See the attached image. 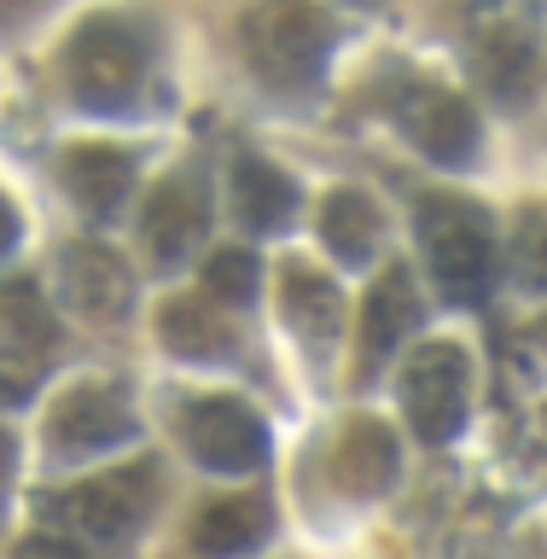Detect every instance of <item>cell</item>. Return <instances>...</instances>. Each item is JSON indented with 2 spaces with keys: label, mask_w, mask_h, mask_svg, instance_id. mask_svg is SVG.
<instances>
[{
  "label": "cell",
  "mask_w": 547,
  "mask_h": 559,
  "mask_svg": "<svg viewBox=\"0 0 547 559\" xmlns=\"http://www.w3.org/2000/svg\"><path fill=\"white\" fill-rule=\"evenodd\" d=\"M419 245L437 274V286L454 304H478L489 292V269H496V239H489V216L478 204L461 199H426L419 204Z\"/></svg>",
  "instance_id": "1"
},
{
  "label": "cell",
  "mask_w": 547,
  "mask_h": 559,
  "mask_svg": "<svg viewBox=\"0 0 547 559\" xmlns=\"http://www.w3.org/2000/svg\"><path fill=\"white\" fill-rule=\"evenodd\" d=\"M402 408H408L414 431L426 443H449L454 431L466 426V408H472V361L461 344H419L408 367H402Z\"/></svg>",
  "instance_id": "2"
},
{
  "label": "cell",
  "mask_w": 547,
  "mask_h": 559,
  "mask_svg": "<svg viewBox=\"0 0 547 559\" xmlns=\"http://www.w3.org/2000/svg\"><path fill=\"white\" fill-rule=\"evenodd\" d=\"M70 94L87 111H122L140 94V76H146V41L122 24H87L76 41H70L64 59Z\"/></svg>",
  "instance_id": "3"
},
{
  "label": "cell",
  "mask_w": 547,
  "mask_h": 559,
  "mask_svg": "<svg viewBox=\"0 0 547 559\" xmlns=\"http://www.w3.org/2000/svg\"><path fill=\"white\" fill-rule=\"evenodd\" d=\"M245 47H251V64L269 87H309L326 64V17H314L304 7H280V12H257L245 24Z\"/></svg>",
  "instance_id": "4"
},
{
  "label": "cell",
  "mask_w": 547,
  "mask_h": 559,
  "mask_svg": "<svg viewBox=\"0 0 547 559\" xmlns=\"http://www.w3.org/2000/svg\"><path fill=\"white\" fill-rule=\"evenodd\" d=\"M152 496H157V472L146 461H134V466H117V472H105V478H94V484L70 489L64 519L76 524V531H87L94 542H117V536H129L134 524L146 519Z\"/></svg>",
  "instance_id": "5"
},
{
  "label": "cell",
  "mask_w": 547,
  "mask_h": 559,
  "mask_svg": "<svg viewBox=\"0 0 547 559\" xmlns=\"http://www.w3.org/2000/svg\"><path fill=\"white\" fill-rule=\"evenodd\" d=\"M187 449L210 472H251L269 454V431H262V419L245 402L210 396L187 414Z\"/></svg>",
  "instance_id": "6"
},
{
  "label": "cell",
  "mask_w": 547,
  "mask_h": 559,
  "mask_svg": "<svg viewBox=\"0 0 547 559\" xmlns=\"http://www.w3.org/2000/svg\"><path fill=\"white\" fill-rule=\"evenodd\" d=\"M402 122H408L414 146L443 169H461V164H472V152H478V117H472V105L461 94H449V87L414 82V94L402 99Z\"/></svg>",
  "instance_id": "7"
},
{
  "label": "cell",
  "mask_w": 547,
  "mask_h": 559,
  "mask_svg": "<svg viewBox=\"0 0 547 559\" xmlns=\"http://www.w3.org/2000/svg\"><path fill=\"white\" fill-rule=\"evenodd\" d=\"M140 227H146L152 257L164 262V269H175V262H181L192 245L204 239V227H210V192H204V181H199V175H169V181L146 199Z\"/></svg>",
  "instance_id": "8"
},
{
  "label": "cell",
  "mask_w": 547,
  "mask_h": 559,
  "mask_svg": "<svg viewBox=\"0 0 547 559\" xmlns=\"http://www.w3.org/2000/svg\"><path fill=\"white\" fill-rule=\"evenodd\" d=\"M419 292H414V274L391 262L379 274V286L367 292V309H361V379H373L384 361L396 356V344L419 326Z\"/></svg>",
  "instance_id": "9"
},
{
  "label": "cell",
  "mask_w": 547,
  "mask_h": 559,
  "mask_svg": "<svg viewBox=\"0 0 547 559\" xmlns=\"http://www.w3.org/2000/svg\"><path fill=\"white\" fill-rule=\"evenodd\" d=\"M140 426L129 414V402H122V391H111V384H76L59 408H52V437H59L64 449H117L129 443Z\"/></svg>",
  "instance_id": "10"
},
{
  "label": "cell",
  "mask_w": 547,
  "mask_h": 559,
  "mask_svg": "<svg viewBox=\"0 0 547 559\" xmlns=\"http://www.w3.org/2000/svg\"><path fill=\"white\" fill-rule=\"evenodd\" d=\"M274 513L262 496H234V501H204L199 524H192V554L199 559H234L269 542Z\"/></svg>",
  "instance_id": "11"
},
{
  "label": "cell",
  "mask_w": 547,
  "mask_h": 559,
  "mask_svg": "<svg viewBox=\"0 0 547 559\" xmlns=\"http://www.w3.org/2000/svg\"><path fill=\"white\" fill-rule=\"evenodd\" d=\"M297 204H304V192H297V181L286 169L262 164V157H239V169H234V216L245 227L280 234V227L297 216Z\"/></svg>",
  "instance_id": "12"
},
{
  "label": "cell",
  "mask_w": 547,
  "mask_h": 559,
  "mask_svg": "<svg viewBox=\"0 0 547 559\" xmlns=\"http://www.w3.org/2000/svg\"><path fill=\"white\" fill-rule=\"evenodd\" d=\"M134 181V157L117 146H70L64 152V187L87 216H111V210L129 199Z\"/></svg>",
  "instance_id": "13"
},
{
  "label": "cell",
  "mask_w": 547,
  "mask_h": 559,
  "mask_svg": "<svg viewBox=\"0 0 547 559\" xmlns=\"http://www.w3.org/2000/svg\"><path fill=\"white\" fill-rule=\"evenodd\" d=\"M332 478H338L349 496H379L384 484L396 478V437L379 426V419H356L344 431L338 454H332Z\"/></svg>",
  "instance_id": "14"
},
{
  "label": "cell",
  "mask_w": 547,
  "mask_h": 559,
  "mask_svg": "<svg viewBox=\"0 0 547 559\" xmlns=\"http://www.w3.org/2000/svg\"><path fill=\"white\" fill-rule=\"evenodd\" d=\"M286 321L292 332L304 338L309 349H332V338H338V326H344V297L332 280H321L314 269H304V262H292L286 269Z\"/></svg>",
  "instance_id": "15"
},
{
  "label": "cell",
  "mask_w": 547,
  "mask_h": 559,
  "mask_svg": "<svg viewBox=\"0 0 547 559\" xmlns=\"http://www.w3.org/2000/svg\"><path fill=\"white\" fill-rule=\"evenodd\" d=\"M64 280H70V297H76V309L87 314H105V321H117L122 309H129V274H122V262L111 251H99V245H70L64 251Z\"/></svg>",
  "instance_id": "16"
},
{
  "label": "cell",
  "mask_w": 547,
  "mask_h": 559,
  "mask_svg": "<svg viewBox=\"0 0 547 559\" xmlns=\"http://www.w3.org/2000/svg\"><path fill=\"white\" fill-rule=\"evenodd\" d=\"M157 332L175 356H234V321L227 309H210L204 297H175L157 314Z\"/></svg>",
  "instance_id": "17"
},
{
  "label": "cell",
  "mask_w": 547,
  "mask_h": 559,
  "mask_svg": "<svg viewBox=\"0 0 547 559\" xmlns=\"http://www.w3.org/2000/svg\"><path fill=\"white\" fill-rule=\"evenodd\" d=\"M478 76L489 82V94L507 99V105H524L536 87V41L519 29H496L484 35L478 47Z\"/></svg>",
  "instance_id": "18"
},
{
  "label": "cell",
  "mask_w": 547,
  "mask_h": 559,
  "mask_svg": "<svg viewBox=\"0 0 547 559\" xmlns=\"http://www.w3.org/2000/svg\"><path fill=\"white\" fill-rule=\"evenodd\" d=\"M321 239L338 262H367V251L379 245V210L367 204V192H332L321 204Z\"/></svg>",
  "instance_id": "19"
},
{
  "label": "cell",
  "mask_w": 547,
  "mask_h": 559,
  "mask_svg": "<svg viewBox=\"0 0 547 559\" xmlns=\"http://www.w3.org/2000/svg\"><path fill=\"white\" fill-rule=\"evenodd\" d=\"M0 338H17V344H29V349H41L52 344V326H47V309H41V297H35V286H0Z\"/></svg>",
  "instance_id": "20"
},
{
  "label": "cell",
  "mask_w": 547,
  "mask_h": 559,
  "mask_svg": "<svg viewBox=\"0 0 547 559\" xmlns=\"http://www.w3.org/2000/svg\"><path fill=\"white\" fill-rule=\"evenodd\" d=\"M204 292L222 297L227 309H245L257 297V257L239 251V245H234V251H216L204 262Z\"/></svg>",
  "instance_id": "21"
},
{
  "label": "cell",
  "mask_w": 547,
  "mask_h": 559,
  "mask_svg": "<svg viewBox=\"0 0 547 559\" xmlns=\"http://www.w3.org/2000/svg\"><path fill=\"white\" fill-rule=\"evenodd\" d=\"M513 269H519V286H531V292L547 286V222L519 227V239H513Z\"/></svg>",
  "instance_id": "22"
},
{
  "label": "cell",
  "mask_w": 547,
  "mask_h": 559,
  "mask_svg": "<svg viewBox=\"0 0 547 559\" xmlns=\"http://www.w3.org/2000/svg\"><path fill=\"white\" fill-rule=\"evenodd\" d=\"M12 559H87V554H76L70 542H52V536H29Z\"/></svg>",
  "instance_id": "23"
},
{
  "label": "cell",
  "mask_w": 547,
  "mask_h": 559,
  "mask_svg": "<svg viewBox=\"0 0 547 559\" xmlns=\"http://www.w3.org/2000/svg\"><path fill=\"white\" fill-rule=\"evenodd\" d=\"M12 245H17V216H12V204L0 199V257H7Z\"/></svg>",
  "instance_id": "24"
},
{
  "label": "cell",
  "mask_w": 547,
  "mask_h": 559,
  "mask_svg": "<svg viewBox=\"0 0 547 559\" xmlns=\"http://www.w3.org/2000/svg\"><path fill=\"white\" fill-rule=\"evenodd\" d=\"M7 478H12V437L0 431V489H7Z\"/></svg>",
  "instance_id": "25"
}]
</instances>
